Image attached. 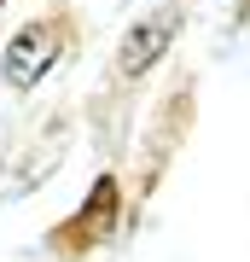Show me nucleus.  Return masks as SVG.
<instances>
[{
  "label": "nucleus",
  "instance_id": "nucleus-1",
  "mask_svg": "<svg viewBox=\"0 0 250 262\" xmlns=\"http://www.w3.org/2000/svg\"><path fill=\"white\" fill-rule=\"evenodd\" d=\"M117 204H122L117 175H99V181H93V198L70 215L64 227H53V239H47V245H53L58 256H82V251H93V245L117 227Z\"/></svg>",
  "mask_w": 250,
  "mask_h": 262
},
{
  "label": "nucleus",
  "instance_id": "nucleus-2",
  "mask_svg": "<svg viewBox=\"0 0 250 262\" xmlns=\"http://www.w3.org/2000/svg\"><path fill=\"white\" fill-rule=\"evenodd\" d=\"M58 53H64V29H58L53 18H35V24H24L18 35H12V47H6V82L12 88H35L47 70L58 64Z\"/></svg>",
  "mask_w": 250,
  "mask_h": 262
},
{
  "label": "nucleus",
  "instance_id": "nucleus-3",
  "mask_svg": "<svg viewBox=\"0 0 250 262\" xmlns=\"http://www.w3.org/2000/svg\"><path fill=\"white\" fill-rule=\"evenodd\" d=\"M169 35H175V12H157V18L140 29V35H128V47H122V58H117V64H122V76H140L151 58L163 53V41H169Z\"/></svg>",
  "mask_w": 250,
  "mask_h": 262
},
{
  "label": "nucleus",
  "instance_id": "nucleus-4",
  "mask_svg": "<svg viewBox=\"0 0 250 262\" xmlns=\"http://www.w3.org/2000/svg\"><path fill=\"white\" fill-rule=\"evenodd\" d=\"M0 6H6V0H0Z\"/></svg>",
  "mask_w": 250,
  "mask_h": 262
}]
</instances>
